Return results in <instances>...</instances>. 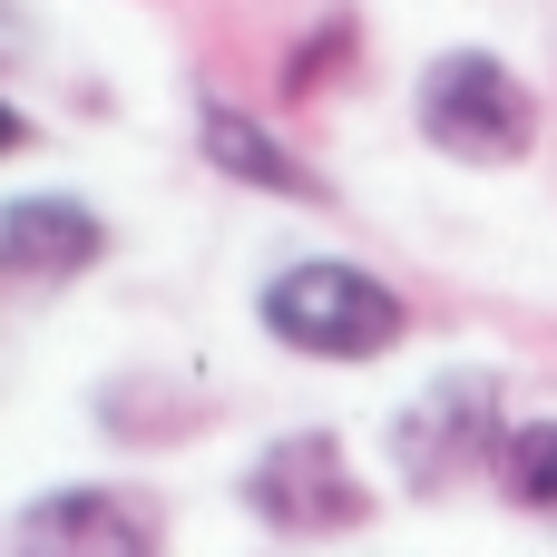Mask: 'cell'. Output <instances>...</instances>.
<instances>
[{
    "label": "cell",
    "mask_w": 557,
    "mask_h": 557,
    "mask_svg": "<svg viewBox=\"0 0 557 557\" xmlns=\"http://www.w3.org/2000/svg\"><path fill=\"white\" fill-rule=\"evenodd\" d=\"M499 480L519 509H557V421H509L499 441Z\"/></svg>",
    "instance_id": "cell-8"
},
{
    "label": "cell",
    "mask_w": 557,
    "mask_h": 557,
    "mask_svg": "<svg viewBox=\"0 0 557 557\" xmlns=\"http://www.w3.org/2000/svg\"><path fill=\"white\" fill-rule=\"evenodd\" d=\"M499 441H509V421H499V382L490 372H450L392 421V460H401L411 490H450L460 470L499 460Z\"/></svg>",
    "instance_id": "cell-4"
},
{
    "label": "cell",
    "mask_w": 557,
    "mask_h": 557,
    "mask_svg": "<svg viewBox=\"0 0 557 557\" xmlns=\"http://www.w3.org/2000/svg\"><path fill=\"white\" fill-rule=\"evenodd\" d=\"M255 323L284 343V352H313V362H382L411 313L382 274L343 264V255H313V264H284L264 294H255Z\"/></svg>",
    "instance_id": "cell-1"
},
{
    "label": "cell",
    "mask_w": 557,
    "mask_h": 557,
    "mask_svg": "<svg viewBox=\"0 0 557 557\" xmlns=\"http://www.w3.org/2000/svg\"><path fill=\"white\" fill-rule=\"evenodd\" d=\"M108 255V225L78 206V196H10L0 206V264L29 274V284H69Z\"/></svg>",
    "instance_id": "cell-6"
},
{
    "label": "cell",
    "mask_w": 557,
    "mask_h": 557,
    "mask_svg": "<svg viewBox=\"0 0 557 557\" xmlns=\"http://www.w3.org/2000/svg\"><path fill=\"white\" fill-rule=\"evenodd\" d=\"M421 137H431L441 157H460V166H519V157L539 147V98L519 88L509 59L450 49V59H431V78H421Z\"/></svg>",
    "instance_id": "cell-2"
},
{
    "label": "cell",
    "mask_w": 557,
    "mask_h": 557,
    "mask_svg": "<svg viewBox=\"0 0 557 557\" xmlns=\"http://www.w3.org/2000/svg\"><path fill=\"white\" fill-rule=\"evenodd\" d=\"M196 147H206V166L235 176V186H264V196H294V206H333V186H323L274 127H255L245 108H206V117H196Z\"/></svg>",
    "instance_id": "cell-7"
},
{
    "label": "cell",
    "mask_w": 557,
    "mask_h": 557,
    "mask_svg": "<svg viewBox=\"0 0 557 557\" xmlns=\"http://www.w3.org/2000/svg\"><path fill=\"white\" fill-rule=\"evenodd\" d=\"M20 147H29V117H20V108L0 98V157H20Z\"/></svg>",
    "instance_id": "cell-9"
},
{
    "label": "cell",
    "mask_w": 557,
    "mask_h": 557,
    "mask_svg": "<svg viewBox=\"0 0 557 557\" xmlns=\"http://www.w3.org/2000/svg\"><path fill=\"white\" fill-rule=\"evenodd\" d=\"M0 49H20V10L10 0H0Z\"/></svg>",
    "instance_id": "cell-10"
},
{
    "label": "cell",
    "mask_w": 557,
    "mask_h": 557,
    "mask_svg": "<svg viewBox=\"0 0 557 557\" xmlns=\"http://www.w3.org/2000/svg\"><path fill=\"white\" fill-rule=\"evenodd\" d=\"M157 548H166L157 509L127 490H49L10 539V557H157Z\"/></svg>",
    "instance_id": "cell-5"
},
{
    "label": "cell",
    "mask_w": 557,
    "mask_h": 557,
    "mask_svg": "<svg viewBox=\"0 0 557 557\" xmlns=\"http://www.w3.org/2000/svg\"><path fill=\"white\" fill-rule=\"evenodd\" d=\"M245 509L264 529H284V539H343V529L372 519V490L352 480V460H343L333 431H294V441H274L245 470Z\"/></svg>",
    "instance_id": "cell-3"
}]
</instances>
